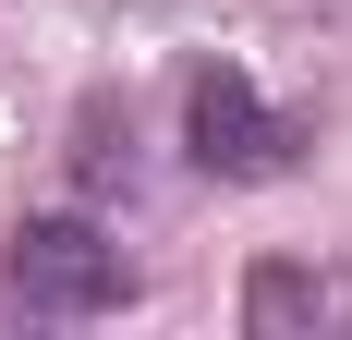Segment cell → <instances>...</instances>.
<instances>
[{
	"instance_id": "1",
	"label": "cell",
	"mask_w": 352,
	"mask_h": 340,
	"mask_svg": "<svg viewBox=\"0 0 352 340\" xmlns=\"http://www.w3.org/2000/svg\"><path fill=\"white\" fill-rule=\"evenodd\" d=\"M0 279H12L25 316H109V304H134V268H122V243L98 219H25L0 243Z\"/></svg>"
},
{
	"instance_id": "2",
	"label": "cell",
	"mask_w": 352,
	"mask_h": 340,
	"mask_svg": "<svg viewBox=\"0 0 352 340\" xmlns=\"http://www.w3.org/2000/svg\"><path fill=\"white\" fill-rule=\"evenodd\" d=\"M182 146H195V170H219V182H280V170L304 158V122H280L231 61H207L182 85Z\"/></svg>"
},
{
	"instance_id": "3",
	"label": "cell",
	"mask_w": 352,
	"mask_h": 340,
	"mask_svg": "<svg viewBox=\"0 0 352 340\" xmlns=\"http://www.w3.org/2000/svg\"><path fill=\"white\" fill-rule=\"evenodd\" d=\"M243 328H255V340H316V328H340V340H352V268L267 255V268L243 279Z\"/></svg>"
}]
</instances>
